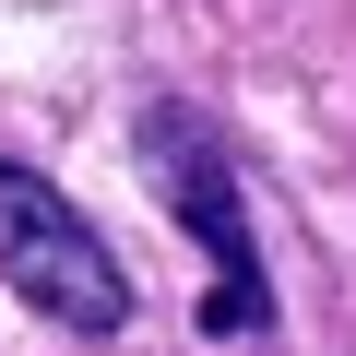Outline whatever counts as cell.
<instances>
[{
    "instance_id": "7a4b0ae2",
    "label": "cell",
    "mask_w": 356,
    "mask_h": 356,
    "mask_svg": "<svg viewBox=\"0 0 356 356\" xmlns=\"http://www.w3.org/2000/svg\"><path fill=\"white\" fill-rule=\"evenodd\" d=\"M0 285H13L36 321L83 332V344L131 332V273H119V250L83 226V202L60 191V178H36L24 154H0Z\"/></svg>"
},
{
    "instance_id": "6da1fadb",
    "label": "cell",
    "mask_w": 356,
    "mask_h": 356,
    "mask_svg": "<svg viewBox=\"0 0 356 356\" xmlns=\"http://www.w3.org/2000/svg\"><path fill=\"white\" fill-rule=\"evenodd\" d=\"M143 166H154L166 214L191 226L202 261H214V285H202V344L261 356V344H273V273H261V238H250V191H238L226 131H214L191 95H154V107H143Z\"/></svg>"
}]
</instances>
